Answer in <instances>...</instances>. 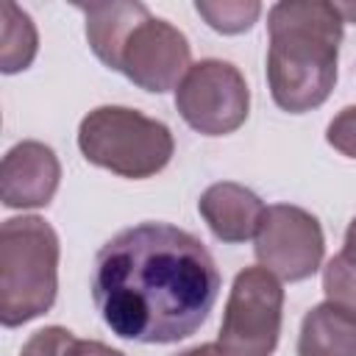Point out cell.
<instances>
[{
	"instance_id": "1",
	"label": "cell",
	"mask_w": 356,
	"mask_h": 356,
	"mask_svg": "<svg viewBox=\"0 0 356 356\" xmlns=\"http://www.w3.org/2000/svg\"><path fill=\"white\" fill-rule=\"evenodd\" d=\"M220 270L206 245L170 222L114 234L95 256L92 300L111 334L170 345L192 337L220 295Z\"/></svg>"
},
{
	"instance_id": "2",
	"label": "cell",
	"mask_w": 356,
	"mask_h": 356,
	"mask_svg": "<svg viewBox=\"0 0 356 356\" xmlns=\"http://www.w3.org/2000/svg\"><path fill=\"white\" fill-rule=\"evenodd\" d=\"M345 19L337 3L281 0L267 11V83L278 108L303 114L328 100Z\"/></svg>"
},
{
	"instance_id": "3",
	"label": "cell",
	"mask_w": 356,
	"mask_h": 356,
	"mask_svg": "<svg viewBox=\"0 0 356 356\" xmlns=\"http://www.w3.org/2000/svg\"><path fill=\"white\" fill-rule=\"evenodd\" d=\"M58 234L36 214L0 228V323L17 328L53 309L58 292Z\"/></svg>"
},
{
	"instance_id": "4",
	"label": "cell",
	"mask_w": 356,
	"mask_h": 356,
	"mask_svg": "<svg viewBox=\"0 0 356 356\" xmlns=\"http://www.w3.org/2000/svg\"><path fill=\"white\" fill-rule=\"evenodd\" d=\"M83 159L120 178L142 181L161 172L175 150L164 122L128 106H97L78 125Z\"/></svg>"
},
{
	"instance_id": "5",
	"label": "cell",
	"mask_w": 356,
	"mask_h": 356,
	"mask_svg": "<svg viewBox=\"0 0 356 356\" xmlns=\"http://www.w3.org/2000/svg\"><path fill=\"white\" fill-rule=\"evenodd\" d=\"M281 281L261 264L245 267L231 284L217 345L225 356H273L281 337Z\"/></svg>"
},
{
	"instance_id": "6",
	"label": "cell",
	"mask_w": 356,
	"mask_h": 356,
	"mask_svg": "<svg viewBox=\"0 0 356 356\" xmlns=\"http://www.w3.org/2000/svg\"><path fill=\"white\" fill-rule=\"evenodd\" d=\"M175 108L192 131L203 136H225L248 120L250 89L231 61L203 58L192 64L175 86Z\"/></svg>"
},
{
	"instance_id": "7",
	"label": "cell",
	"mask_w": 356,
	"mask_h": 356,
	"mask_svg": "<svg viewBox=\"0 0 356 356\" xmlns=\"http://www.w3.org/2000/svg\"><path fill=\"white\" fill-rule=\"evenodd\" d=\"M253 239L259 264L281 281H306L323 264L325 236L320 220L300 206H267Z\"/></svg>"
},
{
	"instance_id": "8",
	"label": "cell",
	"mask_w": 356,
	"mask_h": 356,
	"mask_svg": "<svg viewBox=\"0 0 356 356\" xmlns=\"http://www.w3.org/2000/svg\"><path fill=\"white\" fill-rule=\"evenodd\" d=\"M189 58V39L167 19L147 14L131 28L128 39L120 47L114 70L139 89L161 95L181 83V78L192 67Z\"/></svg>"
},
{
	"instance_id": "9",
	"label": "cell",
	"mask_w": 356,
	"mask_h": 356,
	"mask_svg": "<svg viewBox=\"0 0 356 356\" xmlns=\"http://www.w3.org/2000/svg\"><path fill=\"white\" fill-rule=\"evenodd\" d=\"M61 181V164L50 145L17 142L0 164V200L8 209H42L53 200Z\"/></svg>"
},
{
	"instance_id": "10",
	"label": "cell",
	"mask_w": 356,
	"mask_h": 356,
	"mask_svg": "<svg viewBox=\"0 0 356 356\" xmlns=\"http://www.w3.org/2000/svg\"><path fill=\"white\" fill-rule=\"evenodd\" d=\"M197 211L220 242L239 245L256 236L267 206L253 189L234 181H220L200 195Z\"/></svg>"
},
{
	"instance_id": "11",
	"label": "cell",
	"mask_w": 356,
	"mask_h": 356,
	"mask_svg": "<svg viewBox=\"0 0 356 356\" xmlns=\"http://www.w3.org/2000/svg\"><path fill=\"white\" fill-rule=\"evenodd\" d=\"M298 356H356V314L323 300L303 314Z\"/></svg>"
},
{
	"instance_id": "12",
	"label": "cell",
	"mask_w": 356,
	"mask_h": 356,
	"mask_svg": "<svg viewBox=\"0 0 356 356\" xmlns=\"http://www.w3.org/2000/svg\"><path fill=\"white\" fill-rule=\"evenodd\" d=\"M83 17H86V42L92 47V53L108 67H117V56L122 42L128 39L131 28L147 17V6L145 3H125V0H114V3H78L75 6Z\"/></svg>"
},
{
	"instance_id": "13",
	"label": "cell",
	"mask_w": 356,
	"mask_h": 356,
	"mask_svg": "<svg viewBox=\"0 0 356 356\" xmlns=\"http://www.w3.org/2000/svg\"><path fill=\"white\" fill-rule=\"evenodd\" d=\"M39 50V33L28 11H22L17 3L6 0L0 6V70L6 75H14L19 70H28Z\"/></svg>"
},
{
	"instance_id": "14",
	"label": "cell",
	"mask_w": 356,
	"mask_h": 356,
	"mask_svg": "<svg viewBox=\"0 0 356 356\" xmlns=\"http://www.w3.org/2000/svg\"><path fill=\"white\" fill-rule=\"evenodd\" d=\"M195 11L217 33H245L259 19L261 3L256 0H197Z\"/></svg>"
},
{
	"instance_id": "15",
	"label": "cell",
	"mask_w": 356,
	"mask_h": 356,
	"mask_svg": "<svg viewBox=\"0 0 356 356\" xmlns=\"http://www.w3.org/2000/svg\"><path fill=\"white\" fill-rule=\"evenodd\" d=\"M325 142L348 159H356V106H345L325 128Z\"/></svg>"
},
{
	"instance_id": "16",
	"label": "cell",
	"mask_w": 356,
	"mask_h": 356,
	"mask_svg": "<svg viewBox=\"0 0 356 356\" xmlns=\"http://www.w3.org/2000/svg\"><path fill=\"white\" fill-rule=\"evenodd\" d=\"M70 337H72V331L64 325H44L28 337L19 356H61Z\"/></svg>"
},
{
	"instance_id": "17",
	"label": "cell",
	"mask_w": 356,
	"mask_h": 356,
	"mask_svg": "<svg viewBox=\"0 0 356 356\" xmlns=\"http://www.w3.org/2000/svg\"><path fill=\"white\" fill-rule=\"evenodd\" d=\"M61 356H125L122 350L117 348H108L97 339H78L75 334L70 337V342L64 345V353Z\"/></svg>"
},
{
	"instance_id": "18",
	"label": "cell",
	"mask_w": 356,
	"mask_h": 356,
	"mask_svg": "<svg viewBox=\"0 0 356 356\" xmlns=\"http://www.w3.org/2000/svg\"><path fill=\"white\" fill-rule=\"evenodd\" d=\"M342 261L350 267V270H356V217L350 220V225H348V231H345V245H342Z\"/></svg>"
},
{
	"instance_id": "19",
	"label": "cell",
	"mask_w": 356,
	"mask_h": 356,
	"mask_svg": "<svg viewBox=\"0 0 356 356\" xmlns=\"http://www.w3.org/2000/svg\"><path fill=\"white\" fill-rule=\"evenodd\" d=\"M178 356H225V353L220 350V345H195L189 350H181Z\"/></svg>"
},
{
	"instance_id": "20",
	"label": "cell",
	"mask_w": 356,
	"mask_h": 356,
	"mask_svg": "<svg viewBox=\"0 0 356 356\" xmlns=\"http://www.w3.org/2000/svg\"><path fill=\"white\" fill-rule=\"evenodd\" d=\"M337 11L345 22H356V3H337Z\"/></svg>"
}]
</instances>
